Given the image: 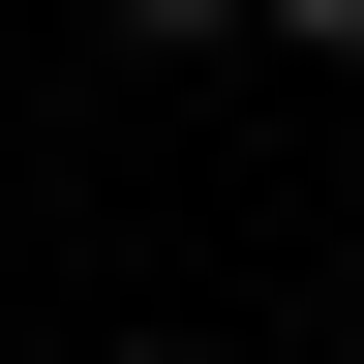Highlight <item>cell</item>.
I'll return each mask as SVG.
<instances>
[{"label":"cell","instance_id":"cell-1","mask_svg":"<svg viewBox=\"0 0 364 364\" xmlns=\"http://www.w3.org/2000/svg\"><path fill=\"white\" fill-rule=\"evenodd\" d=\"M213 31H273V0H122V61H213Z\"/></svg>","mask_w":364,"mask_h":364},{"label":"cell","instance_id":"cell-2","mask_svg":"<svg viewBox=\"0 0 364 364\" xmlns=\"http://www.w3.org/2000/svg\"><path fill=\"white\" fill-rule=\"evenodd\" d=\"M273 31H304V61H364V0H273Z\"/></svg>","mask_w":364,"mask_h":364}]
</instances>
